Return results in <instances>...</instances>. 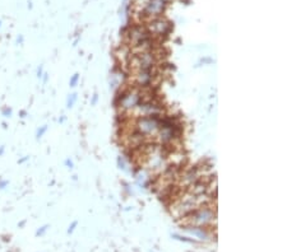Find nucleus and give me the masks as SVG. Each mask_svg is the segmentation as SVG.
<instances>
[{
    "mask_svg": "<svg viewBox=\"0 0 287 252\" xmlns=\"http://www.w3.org/2000/svg\"><path fill=\"white\" fill-rule=\"evenodd\" d=\"M21 115H22V117H24V115H26V111H22Z\"/></svg>",
    "mask_w": 287,
    "mask_h": 252,
    "instance_id": "nucleus-20",
    "label": "nucleus"
},
{
    "mask_svg": "<svg viewBox=\"0 0 287 252\" xmlns=\"http://www.w3.org/2000/svg\"><path fill=\"white\" fill-rule=\"evenodd\" d=\"M170 23H169L166 19H162V18H157V19H155V21L150 24V31L152 33H155V35H166V33L170 32Z\"/></svg>",
    "mask_w": 287,
    "mask_h": 252,
    "instance_id": "nucleus-5",
    "label": "nucleus"
},
{
    "mask_svg": "<svg viewBox=\"0 0 287 252\" xmlns=\"http://www.w3.org/2000/svg\"><path fill=\"white\" fill-rule=\"evenodd\" d=\"M135 78H137V83L139 86H150L153 78L152 70H137L135 73Z\"/></svg>",
    "mask_w": 287,
    "mask_h": 252,
    "instance_id": "nucleus-7",
    "label": "nucleus"
},
{
    "mask_svg": "<svg viewBox=\"0 0 287 252\" xmlns=\"http://www.w3.org/2000/svg\"><path fill=\"white\" fill-rule=\"evenodd\" d=\"M65 164L69 167V168H73V162L70 159H66L65 160Z\"/></svg>",
    "mask_w": 287,
    "mask_h": 252,
    "instance_id": "nucleus-15",
    "label": "nucleus"
},
{
    "mask_svg": "<svg viewBox=\"0 0 287 252\" xmlns=\"http://www.w3.org/2000/svg\"><path fill=\"white\" fill-rule=\"evenodd\" d=\"M141 101H143V96L142 93L138 91V89H129L126 92H124L123 95L119 97V102H117V107L123 112H132L138 104L141 103Z\"/></svg>",
    "mask_w": 287,
    "mask_h": 252,
    "instance_id": "nucleus-3",
    "label": "nucleus"
},
{
    "mask_svg": "<svg viewBox=\"0 0 287 252\" xmlns=\"http://www.w3.org/2000/svg\"><path fill=\"white\" fill-rule=\"evenodd\" d=\"M129 37L134 46H143V45L150 44V32L143 27H134L129 33Z\"/></svg>",
    "mask_w": 287,
    "mask_h": 252,
    "instance_id": "nucleus-4",
    "label": "nucleus"
},
{
    "mask_svg": "<svg viewBox=\"0 0 287 252\" xmlns=\"http://www.w3.org/2000/svg\"><path fill=\"white\" fill-rule=\"evenodd\" d=\"M3 151H4V147H1V148H0V155L3 154Z\"/></svg>",
    "mask_w": 287,
    "mask_h": 252,
    "instance_id": "nucleus-19",
    "label": "nucleus"
},
{
    "mask_svg": "<svg viewBox=\"0 0 287 252\" xmlns=\"http://www.w3.org/2000/svg\"><path fill=\"white\" fill-rule=\"evenodd\" d=\"M96 102H97V95H95V97H93L92 104H96Z\"/></svg>",
    "mask_w": 287,
    "mask_h": 252,
    "instance_id": "nucleus-17",
    "label": "nucleus"
},
{
    "mask_svg": "<svg viewBox=\"0 0 287 252\" xmlns=\"http://www.w3.org/2000/svg\"><path fill=\"white\" fill-rule=\"evenodd\" d=\"M216 217V213L212 208L210 206H202V208H198L195 210L190 211L189 214L184 215V219H182V224L186 227V228H194V227H206L207 224H210Z\"/></svg>",
    "mask_w": 287,
    "mask_h": 252,
    "instance_id": "nucleus-1",
    "label": "nucleus"
},
{
    "mask_svg": "<svg viewBox=\"0 0 287 252\" xmlns=\"http://www.w3.org/2000/svg\"><path fill=\"white\" fill-rule=\"evenodd\" d=\"M78 80H79V74H78V73H75V74L73 75L72 78H70V82H69V86L72 87V88H74V87L78 84Z\"/></svg>",
    "mask_w": 287,
    "mask_h": 252,
    "instance_id": "nucleus-9",
    "label": "nucleus"
},
{
    "mask_svg": "<svg viewBox=\"0 0 287 252\" xmlns=\"http://www.w3.org/2000/svg\"><path fill=\"white\" fill-rule=\"evenodd\" d=\"M27 159H28V157H24L23 159H21V160H19V163H23V162H26V160H27Z\"/></svg>",
    "mask_w": 287,
    "mask_h": 252,
    "instance_id": "nucleus-18",
    "label": "nucleus"
},
{
    "mask_svg": "<svg viewBox=\"0 0 287 252\" xmlns=\"http://www.w3.org/2000/svg\"><path fill=\"white\" fill-rule=\"evenodd\" d=\"M77 98H78L77 93H73V95L69 96L68 100H66V107H68V108H72V107L74 106L75 101H77Z\"/></svg>",
    "mask_w": 287,
    "mask_h": 252,
    "instance_id": "nucleus-8",
    "label": "nucleus"
},
{
    "mask_svg": "<svg viewBox=\"0 0 287 252\" xmlns=\"http://www.w3.org/2000/svg\"><path fill=\"white\" fill-rule=\"evenodd\" d=\"M161 119L162 117H160L159 115L143 116L135 124L137 133L142 135V137L156 135V134L159 133L160 129H161Z\"/></svg>",
    "mask_w": 287,
    "mask_h": 252,
    "instance_id": "nucleus-2",
    "label": "nucleus"
},
{
    "mask_svg": "<svg viewBox=\"0 0 287 252\" xmlns=\"http://www.w3.org/2000/svg\"><path fill=\"white\" fill-rule=\"evenodd\" d=\"M0 26H1V22H0Z\"/></svg>",
    "mask_w": 287,
    "mask_h": 252,
    "instance_id": "nucleus-22",
    "label": "nucleus"
},
{
    "mask_svg": "<svg viewBox=\"0 0 287 252\" xmlns=\"http://www.w3.org/2000/svg\"><path fill=\"white\" fill-rule=\"evenodd\" d=\"M77 224H78V222L75 220V222H73V224L70 227H69V229H68V233H72L73 231H74V228L77 227Z\"/></svg>",
    "mask_w": 287,
    "mask_h": 252,
    "instance_id": "nucleus-12",
    "label": "nucleus"
},
{
    "mask_svg": "<svg viewBox=\"0 0 287 252\" xmlns=\"http://www.w3.org/2000/svg\"><path fill=\"white\" fill-rule=\"evenodd\" d=\"M37 77L39 78L42 77V66H40V68L37 69Z\"/></svg>",
    "mask_w": 287,
    "mask_h": 252,
    "instance_id": "nucleus-16",
    "label": "nucleus"
},
{
    "mask_svg": "<svg viewBox=\"0 0 287 252\" xmlns=\"http://www.w3.org/2000/svg\"><path fill=\"white\" fill-rule=\"evenodd\" d=\"M6 185H8V181H0V189H1V190L5 189Z\"/></svg>",
    "mask_w": 287,
    "mask_h": 252,
    "instance_id": "nucleus-14",
    "label": "nucleus"
},
{
    "mask_svg": "<svg viewBox=\"0 0 287 252\" xmlns=\"http://www.w3.org/2000/svg\"><path fill=\"white\" fill-rule=\"evenodd\" d=\"M165 6H166V3L164 0H148L143 10L148 15H160L164 12Z\"/></svg>",
    "mask_w": 287,
    "mask_h": 252,
    "instance_id": "nucleus-6",
    "label": "nucleus"
},
{
    "mask_svg": "<svg viewBox=\"0 0 287 252\" xmlns=\"http://www.w3.org/2000/svg\"><path fill=\"white\" fill-rule=\"evenodd\" d=\"M164 1H165V3H166V1H170V0H164Z\"/></svg>",
    "mask_w": 287,
    "mask_h": 252,
    "instance_id": "nucleus-21",
    "label": "nucleus"
},
{
    "mask_svg": "<svg viewBox=\"0 0 287 252\" xmlns=\"http://www.w3.org/2000/svg\"><path fill=\"white\" fill-rule=\"evenodd\" d=\"M46 131H48V126H46V125L45 126H42L41 129H39V130H37V134H36L37 139H41V138L45 135Z\"/></svg>",
    "mask_w": 287,
    "mask_h": 252,
    "instance_id": "nucleus-10",
    "label": "nucleus"
},
{
    "mask_svg": "<svg viewBox=\"0 0 287 252\" xmlns=\"http://www.w3.org/2000/svg\"><path fill=\"white\" fill-rule=\"evenodd\" d=\"M46 229H48V226L42 227L41 229H39V231H37V233H36V235H37V236H41V235H44V233H45V231H46Z\"/></svg>",
    "mask_w": 287,
    "mask_h": 252,
    "instance_id": "nucleus-13",
    "label": "nucleus"
},
{
    "mask_svg": "<svg viewBox=\"0 0 287 252\" xmlns=\"http://www.w3.org/2000/svg\"><path fill=\"white\" fill-rule=\"evenodd\" d=\"M3 115L5 116V117H9V116L12 115V110L8 108V107H5V108H3Z\"/></svg>",
    "mask_w": 287,
    "mask_h": 252,
    "instance_id": "nucleus-11",
    "label": "nucleus"
}]
</instances>
